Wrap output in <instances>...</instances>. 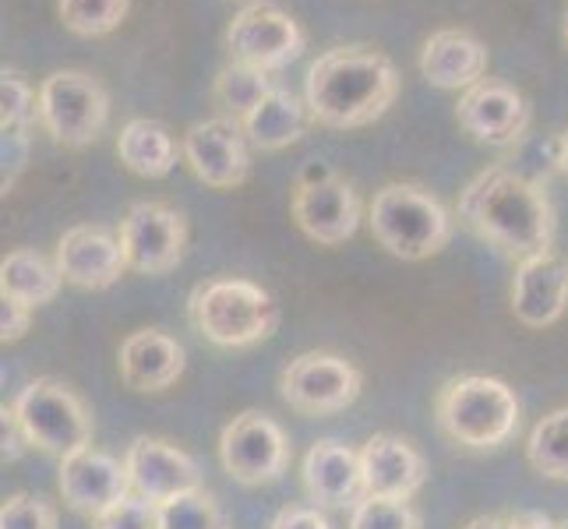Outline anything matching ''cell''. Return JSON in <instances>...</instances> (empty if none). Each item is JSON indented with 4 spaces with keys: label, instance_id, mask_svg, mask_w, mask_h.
Here are the masks:
<instances>
[{
    "label": "cell",
    "instance_id": "cell-37",
    "mask_svg": "<svg viewBox=\"0 0 568 529\" xmlns=\"http://www.w3.org/2000/svg\"><path fill=\"white\" fill-rule=\"evenodd\" d=\"M0 438H4V462H14V459H22V452L29 448V438H26V430H22V424H18V417H14V409H0Z\"/></svg>",
    "mask_w": 568,
    "mask_h": 529
},
{
    "label": "cell",
    "instance_id": "cell-41",
    "mask_svg": "<svg viewBox=\"0 0 568 529\" xmlns=\"http://www.w3.org/2000/svg\"><path fill=\"white\" fill-rule=\"evenodd\" d=\"M558 170L568 176V131H561V139H558Z\"/></svg>",
    "mask_w": 568,
    "mask_h": 529
},
{
    "label": "cell",
    "instance_id": "cell-24",
    "mask_svg": "<svg viewBox=\"0 0 568 529\" xmlns=\"http://www.w3.org/2000/svg\"><path fill=\"white\" fill-rule=\"evenodd\" d=\"M116 155H121V163L134 176L160 181V176H170L173 166H178V142H173V134L160 121L134 116L116 134Z\"/></svg>",
    "mask_w": 568,
    "mask_h": 529
},
{
    "label": "cell",
    "instance_id": "cell-8",
    "mask_svg": "<svg viewBox=\"0 0 568 529\" xmlns=\"http://www.w3.org/2000/svg\"><path fill=\"white\" fill-rule=\"evenodd\" d=\"M364 388V375L336 353H301L293 357L283 375L280 391L290 409L304 417H332L354 406Z\"/></svg>",
    "mask_w": 568,
    "mask_h": 529
},
{
    "label": "cell",
    "instance_id": "cell-6",
    "mask_svg": "<svg viewBox=\"0 0 568 529\" xmlns=\"http://www.w3.org/2000/svg\"><path fill=\"white\" fill-rule=\"evenodd\" d=\"M32 448L57 459H68L92 445V417L85 403L64 382L36 378L11 403Z\"/></svg>",
    "mask_w": 568,
    "mask_h": 529
},
{
    "label": "cell",
    "instance_id": "cell-17",
    "mask_svg": "<svg viewBox=\"0 0 568 529\" xmlns=\"http://www.w3.org/2000/svg\"><path fill=\"white\" fill-rule=\"evenodd\" d=\"M53 262L61 268V279L78 289H110L128 272L121 237L103 226H71L57 241Z\"/></svg>",
    "mask_w": 568,
    "mask_h": 529
},
{
    "label": "cell",
    "instance_id": "cell-5",
    "mask_svg": "<svg viewBox=\"0 0 568 529\" xmlns=\"http://www.w3.org/2000/svg\"><path fill=\"white\" fill-rule=\"evenodd\" d=\"M375 241L403 262H424L453 241V215L420 184H385L367 205Z\"/></svg>",
    "mask_w": 568,
    "mask_h": 529
},
{
    "label": "cell",
    "instance_id": "cell-7",
    "mask_svg": "<svg viewBox=\"0 0 568 529\" xmlns=\"http://www.w3.org/2000/svg\"><path fill=\"white\" fill-rule=\"evenodd\" d=\"M110 124V92L89 71H53L39 85V128L57 145L85 149Z\"/></svg>",
    "mask_w": 568,
    "mask_h": 529
},
{
    "label": "cell",
    "instance_id": "cell-21",
    "mask_svg": "<svg viewBox=\"0 0 568 529\" xmlns=\"http://www.w3.org/2000/svg\"><path fill=\"white\" fill-rule=\"evenodd\" d=\"M420 74L427 85L466 92L487 74V47L484 39L469 29H442L424 43L420 50Z\"/></svg>",
    "mask_w": 568,
    "mask_h": 529
},
{
    "label": "cell",
    "instance_id": "cell-14",
    "mask_svg": "<svg viewBox=\"0 0 568 529\" xmlns=\"http://www.w3.org/2000/svg\"><path fill=\"white\" fill-rule=\"evenodd\" d=\"M131 491L152 505H166L181 495L202 491V469L184 448L163 438H134L124 452Z\"/></svg>",
    "mask_w": 568,
    "mask_h": 529
},
{
    "label": "cell",
    "instance_id": "cell-40",
    "mask_svg": "<svg viewBox=\"0 0 568 529\" xmlns=\"http://www.w3.org/2000/svg\"><path fill=\"white\" fill-rule=\"evenodd\" d=\"M466 529H513V522L508 519H498V516H480V519H474Z\"/></svg>",
    "mask_w": 568,
    "mask_h": 529
},
{
    "label": "cell",
    "instance_id": "cell-34",
    "mask_svg": "<svg viewBox=\"0 0 568 529\" xmlns=\"http://www.w3.org/2000/svg\"><path fill=\"white\" fill-rule=\"evenodd\" d=\"M0 152H4V194L14 187V181L22 176L29 152H32V134L18 131V128H4V142H0Z\"/></svg>",
    "mask_w": 568,
    "mask_h": 529
},
{
    "label": "cell",
    "instance_id": "cell-10",
    "mask_svg": "<svg viewBox=\"0 0 568 529\" xmlns=\"http://www.w3.org/2000/svg\"><path fill=\"white\" fill-rule=\"evenodd\" d=\"M121 247L128 268L142 276H166L181 265L187 223L170 202H134L121 220Z\"/></svg>",
    "mask_w": 568,
    "mask_h": 529
},
{
    "label": "cell",
    "instance_id": "cell-35",
    "mask_svg": "<svg viewBox=\"0 0 568 529\" xmlns=\"http://www.w3.org/2000/svg\"><path fill=\"white\" fill-rule=\"evenodd\" d=\"M29 325H32V307L0 293V339L18 343L29 332Z\"/></svg>",
    "mask_w": 568,
    "mask_h": 529
},
{
    "label": "cell",
    "instance_id": "cell-15",
    "mask_svg": "<svg viewBox=\"0 0 568 529\" xmlns=\"http://www.w3.org/2000/svg\"><path fill=\"white\" fill-rule=\"evenodd\" d=\"M290 212L307 241H315L322 247H336L357 233L364 205L357 199V191L349 187L343 176H332L325 184L293 187Z\"/></svg>",
    "mask_w": 568,
    "mask_h": 529
},
{
    "label": "cell",
    "instance_id": "cell-16",
    "mask_svg": "<svg viewBox=\"0 0 568 529\" xmlns=\"http://www.w3.org/2000/svg\"><path fill=\"white\" fill-rule=\"evenodd\" d=\"M57 487L71 512L95 519L113 501H121L131 495V477L128 466L121 459H113L110 452L100 448H82L68 459H61V474H57Z\"/></svg>",
    "mask_w": 568,
    "mask_h": 529
},
{
    "label": "cell",
    "instance_id": "cell-39",
    "mask_svg": "<svg viewBox=\"0 0 568 529\" xmlns=\"http://www.w3.org/2000/svg\"><path fill=\"white\" fill-rule=\"evenodd\" d=\"M332 176H336V173H332L325 163H307L297 173V184H325V181H332Z\"/></svg>",
    "mask_w": 568,
    "mask_h": 529
},
{
    "label": "cell",
    "instance_id": "cell-29",
    "mask_svg": "<svg viewBox=\"0 0 568 529\" xmlns=\"http://www.w3.org/2000/svg\"><path fill=\"white\" fill-rule=\"evenodd\" d=\"M160 526L163 529H230L220 501H215L205 487L160 505Z\"/></svg>",
    "mask_w": 568,
    "mask_h": 529
},
{
    "label": "cell",
    "instance_id": "cell-33",
    "mask_svg": "<svg viewBox=\"0 0 568 529\" xmlns=\"http://www.w3.org/2000/svg\"><path fill=\"white\" fill-rule=\"evenodd\" d=\"M92 529H163L160 526V505L145 501L142 495H124L113 501L106 512L92 519Z\"/></svg>",
    "mask_w": 568,
    "mask_h": 529
},
{
    "label": "cell",
    "instance_id": "cell-11",
    "mask_svg": "<svg viewBox=\"0 0 568 529\" xmlns=\"http://www.w3.org/2000/svg\"><path fill=\"white\" fill-rule=\"evenodd\" d=\"M304 47H307V35L297 26V18L286 14L276 4L241 8L226 29V50L233 61L262 68L268 74L297 61Z\"/></svg>",
    "mask_w": 568,
    "mask_h": 529
},
{
    "label": "cell",
    "instance_id": "cell-9",
    "mask_svg": "<svg viewBox=\"0 0 568 529\" xmlns=\"http://www.w3.org/2000/svg\"><path fill=\"white\" fill-rule=\"evenodd\" d=\"M220 462L230 480L244 487H262L286 474L290 466V441L283 427L268 414L247 409L233 417L220 435Z\"/></svg>",
    "mask_w": 568,
    "mask_h": 529
},
{
    "label": "cell",
    "instance_id": "cell-28",
    "mask_svg": "<svg viewBox=\"0 0 568 529\" xmlns=\"http://www.w3.org/2000/svg\"><path fill=\"white\" fill-rule=\"evenodd\" d=\"M131 11V0H57V14L68 32L74 35H110L121 29V22Z\"/></svg>",
    "mask_w": 568,
    "mask_h": 529
},
{
    "label": "cell",
    "instance_id": "cell-30",
    "mask_svg": "<svg viewBox=\"0 0 568 529\" xmlns=\"http://www.w3.org/2000/svg\"><path fill=\"white\" fill-rule=\"evenodd\" d=\"M39 121V92L32 82L14 68L0 71V128L32 131Z\"/></svg>",
    "mask_w": 568,
    "mask_h": 529
},
{
    "label": "cell",
    "instance_id": "cell-13",
    "mask_svg": "<svg viewBox=\"0 0 568 529\" xmlns=\"http://www.w3.org/2000/svg\"><path fill=\"white\" fill-rule=\"evenodd\" d=\"M456 121L474 142L505 149L523 139L526 124H530V103L508 82L484 78V82L463 92V100L456 106Z\"/></svg>",
    "mask_w": 568,
    "mask_h": 529
},
{
    "label": "cell",
    "instance_id": "cell-26",
    "mask_svg": "<svg viewBox=\"0 0 568 529\" xmlns=\"http://www.w3.org/2000/svg\"><path fill=\"white\" fill-rule=\"evenodd\" d=\"M272 89H276V82H272L268 71L241 64V61H230L220 74H215L212 95H215V103L226 110V116H233V121H244V116L258 106Z\"/></svg>",
    "mask_w": 568,
    "mask_h": 529
},
{
    "label": "cell",
    "instance_id": "cell-22",
    "mask_svg": "<svg viewBox=\"0 0 568 529\" xmlns=\"http://www.w3.org/2000/svg\"><path fill=\"white\" fill-rule=\"evenodd\" d=\"M121 378L134 391H163L184 375V346L160 328L131 332L121 343Z\"/></svg>",
    "mask_w": 568,
    "mask_h": 529
},
{
    "label": "cell",
    "instance_id": "cell-44",
    "mask_svg": "<svg viewBox=\"0 0 568 529\" xmlns=\"http://www.w3.org/2000/svg\"><path fill=\"white\" fill-rule=\"evenodd\" d=\"M558 529H568V519H561V522H558Z\"/></svg>",
    "mask_w": 568,
    "mask_h": 529
},
{
    "label": "cell",
    "instance_id": "cell-23",
    "mask_svg": "<svg viewBox=\"0 0 568 529\" xmlns=\"http://www.w3.org/2000/svg\"><path fill=\"white\" fill-rule=\"evenodd\" d=\"M307 121H311L307 103H301L290 89L276 85L258 106L244 116L241 128L247 134V142L258 152H280V149H290L301 139Z\"/></svg>",
    "mask_w": 568,
    "mask_h": 529
},
{
    "label": "cell",
    "instance_id": "cell-42",
    "mask_svg": "<svg viewBox=\"0 0 568 529\" xmlns=\"http://www.w3.org/2000/svg\"><path fill=\"white\" fill-rule=\"evenodd\" d=\"M237 4H244V8H251V4H265V0H237Z\"/></svg>",
    "mask_w": 568,
    "mask_h": 529
},
{
    "label": "cell",
    "instance_id": "cell-1",
    "mask_svg": "<svg viewBox=\"0 0 568 529\" xmlns=\"http://www.w3.org/2000/svg\"><path fill=\"white\" fill-rule=\"evenodd\" d=\"M459 220L501 254L530 262L555 251V212L544 184L508 166L477 173L459 194Z\"/></svg>",
    "mask_w": 568,
    "mask_h": 529
},
{
    "label": "cell",
    "instance_id": "cell-38",
    "mask_svg": "<svg viewBox=\"0 0 568 529\" xmlns=\"http://www.w3.org/2000/svg\"><path fill=\"white\" fill-rule=\"evenodd\" d=\"M508 522H513V529H558V522H551V519L540 516V512H519V516H513Z\"/></svg>",
    "mask_w": 568,
    "mask_h": 529
},
{
    "label": "cell",
    "instance_id": "cell-32",
    "mask_svg": "<svg viewBox=\"0 0 568 529\" xmlns=\"http://www.w3.org/2000/svg\"><path fill=\"white\" fill-rule=\"evenodd\" d=\"M0 529H61V516L39 495H11L0 508Z\"/></svg>",
    "mask_w": 568,
    "mask_h": 529
},
{
    "label": "cell",
    "instance_id": "cell-27",
    "mask_svg": "<svg viewBox=\"0 0 568 529\" xmlns=\"http://www.w3.org/2000/svg\"><path fill=\"white\" fill-rule=\"evenodd\" d=\"M526 462L540 477L568 484V406L551 409L537 420L530 438H526Z\"/></svg>",
    "mask_w": 568,
    "mask_h": 529
},
{
    "label": "cell",
    "instance_id": "cell-12",
    "mask_svg": "<svg viewBox=\"0 0 568 529\" xmlns=\"http://www.w3.org/2000/svg\"><path fill=\"white\" fill-rule=\"evenodd\" d=\"M181 155L191 173L215 191L244 184L251 170L247 134L233 116H209V121L191 124L181 142Z\"/></svg>",
    "mask_w": 568,
    "mask_h": 529
},
{
    "label": "cell",
    "instance_id": "cell-4",
    "mask_svg": "<svg viewBox=\"0 0 568 529\" xmlns=\"http://www.w3.org/2000/svg\"><path fill=\"white\" fill-rule=\"evenodd\" d=\"M438 427L448 438L474 452L501 448L519 427V399L516 391L498 378L466 375L453 378L435 399Z\"/></svg>",
    "mask_w": 568,
    "mask_h": 529
},
{
    "label": "cell",
    "instance_id": "cell-31",
    "mask_svg": "<svg viewBox=\"0 0 568 529\" xmlns=\"http://www.w3.org/2000/svg\"><path fill=\"white\" fill-rule=\"evenodd\" d=\"M349 529H424L420 512L406 498L367 495L349 512Z\"/></svg>",
    "mask_w": 568,
    "mask_h": 529
},
{
    "label": "cell",
    "instance_id": "cell-19",
    "mask_svg": "<svg viewBox=\"0 0 568 529\" xmlns=\"http://www.w3.org/2000/svg\"><path fill=\"white\" fill-rule=\"evenodd\" d=\"M304 495L318 508H354L364 501V469L361 452L343 441H315L301 466Z\"/></svg>",
    "mask_w": 568,
    "mask_h": 529
},
{
    "label": "cell",
    "instance_id": "cell-20",
    "mask_svg": "<svg viewBox=\"0 0 568 529\" xmlns=\"http://www.w3.org/2000/svg\"><path fill=\"white\" fill-rule=\"evenodd\" d=\"M364 498H414L427 480V462L414 445L396 435H375L361 448Z\"/></svg>",
    "mask_w": 568,
    "mask_h": 529
},
{
    "label": "cell",
    "instance_id": "cell-25",
    "mask_svg": "<svg viewBox=\"0 0 568 529\" xmlns=\"http://www.w3.org/2000/svg\"><path fill=\"white\" fill-rule=\"evenodd\" d=\"M61 286L64 279L57 262H50L47 254H39L32 247H18L4 254V262H0V293L29 304L32 311L50 304L61 293Z\"/></svg>",
    "mask_w": 568,
    "mask_h": 529
},
{
    "label": "cell",
    "instance_id": "cell-3",
    "mask_svg": "<svg viewBox=\"0 0 568 529\" xmlns=\"http://www.w3.org/2000/svg\"><path fill=\"white\" fill-rule=\"evenodd\" d=\"M187 318L205 343L220 349H247L276 332L280 307L258 283L226 276L191 289Z\"/></svg>",
    "mask_w": 568,
    "mask_h": 529
},
{
    "label": "cell",
    "instance_id": "cell-43",
    "mask_svg": "<svg viewBox=\"0 0 568 529\" xmlns=\"http://www.w3.org/2000/svg\"><path fill=\"white\" fill-rule=\"evenodd\" d=\"M565 47H568V11H565Z\"/></svg>",
    "mask_w": 568,
    "mask_h": 529
},
{
    "label": "cell",
    "instance_id": "cell-2",
    "mask_svg": "<svg viewBox=\"0 0 568 529\" xmlns=\"http://www.w3.org/2000/svg\"><path fill=\"white\" fill-rule=\"evenodd\" d=\"M396 95H399V71L375 47L325 50L307 68V82H304V103L311 121L332 131L375 124L396 103Z\"/></svg>",
    "mask_w": 568,
    "mask_h": 529
},
{
    "label": "cell",
    "instance_id": "cell-18",
    "mask_svg": "<svg viewBox=\"0 0 568 529\" xmlns=\"http://www.w3.org/2000/svg\"><path fill=\"white\" fill-rule=\"evenodd\" d=\"M568 307V258L558 251L537 254L516 265L513 279V315L526 328L555 325Z\"/></svg>",
    "mask_w": 568,
    "mask_h": 529
},
{
    "label": "cell",
    "instance_id": "cell-36",
    "mask_svg": "<svg viewBox=\"0 0 568 529\" xmlns=\"http://www.w3.org/2000/svg\"><path fill=\"white\" fill-rule=\"evenodd\" d=\"M268 529H332L318 505H286Z\"/></svg>",
    "mask_w": 568,
    "mask_h": 529
}]
</instances>
